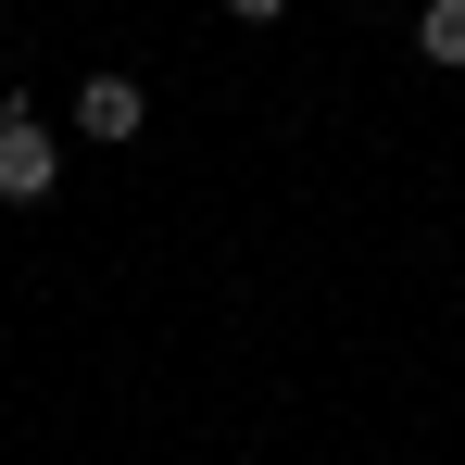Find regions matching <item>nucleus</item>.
Instances as JSON below:
<instances>
[{
    "mask_svg": "<svg viewBox=\"0 0 465 465\" xmlns=\"http://www.w3.org/2000/svg\"><path fill=\"white\" fill-rule=\"evenodd\" d=\"M51 176H64V139L25 101H0V202H51Z\"/></svg>",
    "mask_w": 465,
    "mask_h": 465,
    "instance_id": "f257e3e1",
    "label": "nucleus"
},
{
    "mask_svg": "<svg viewBox=\"0 0 465 465\" xmlns=\"http://www.w3.org/2000/svg\"><path fill=\"white\" fill-rule=\"evenodd\" d=\"M76 126L88 139H139V76H88L76 88Z\"/></svg>",
    "mask_w": 465,
    "mask_h": 465,
    "instance_id": "f03ea898",
    "label": "nucleus"
},
{
    "mask_svg": "<svg viewBox=\"0 0 465 465\" xmlns=\"http://www.w3.org/2000/svg\"><path fill=\"white\" fill-rule=\"evenodd\" d=\"M415 51H428V64H465V0H428V13H415Z\"/></svg>",
    "mask_w": 465,
    "mask_h": 465,
    "instance_id": "7ed1b4c3",
    "label": "nucleus"
},
{
    "mask_svg": "<svg viewBox=\"0 0 465 465\" xmlns=\"http://www.w3.org/2000/svg\"><path fill=\"white\" fill-rule=\"evenodd\" d=\"M227 13H239V25H277V13H290V0H227Z\"/></svg>",
    "mask_w": 465,
    "mask_h": 465,
    "instance_id": "20e7f679",
    "label": "nucleus"
}]
</instances>
